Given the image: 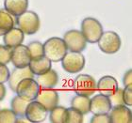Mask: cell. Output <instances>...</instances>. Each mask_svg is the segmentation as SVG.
Segmentation results:
<instances>
[{
  "mask_svg": "<svg viewBox=\"0 0 132 123\" xmlns=\"http://www.w3.org/2000/svg\"><path fill=\"white\" fill-rule=\"evenodd\" d=\"M119 88L117 80L113 76L110 75H106V76L101 77L96 83V90L100 94H103L105 96L110 97L113 93L117 90Z\"/></svg>",
  "mask_w": 132,
  "mask_h": 123,
  "instance_id": "15",
  "label": "cell"
},
{
  "mask_svg": "<svg viewBox=\"0 0 132 123\" xmlns=\"http://www.w3.org/2000/svg\"><path fill=\"white\" fill-rule=\"evenodd\" d=\"M28 51L30 54L31 60H37L40 59L43 56H44V44L38 41H31L30 43L28 45Z\"/></svg>",
  "mask_w": 132,
  "mask_h": 123,
  "instance_id": "24",
  "label": "cell"
},
{
  "mask_svg": "<svg viewBox=\"0 0 132 123\" xmlns=\"http://www.w3.org/2000/svg\"><path fill=\"white\" fill-rule=\"evenodd\" d=\"M59 80H60V76L58 72L55 70L50 69L45 73L38 75L36 81L39 84L40 88H54L58 85Z\"/></svg>",
  "mask_w": 132,
  "mask_h": 123,
  "instance_id": "17",
  "label": "cell"
},
{
  "mask_svg": "<svg viewBox=\"0 0 132 123\" xmlns=\"http://www.w3.org/2000/svg\"><path fill=\"white\" fill-rule=\"evenodd\" d=\"M123 100L125 105L127 106L132 105V85L127 86L123 89Z\"/></svg>",
  "mask_w": 132,
  "mask_h": 123,
  "instance_id": "29",
  "label": "cell"
},
{
  "mask_svg": "<svg viewBox=\"0 0 132 123\" xmlns=\"http://www.w3.org/2000/svg\"><path fill=\"white\" fill-rule=\"evenodd\" d=\"M110 102L112 104V106L115 105H122L124 103V100H123V89L122 88H117V90L113 93L112 95L110 96Z\"/></svg>",
  "mask_w": 132,
  "mask_h": 123,
  "instance_id": "28",
  "label": "cell"
},
{
  "mask_svg": "<svg viewBox=\"0 0 132 123\" xmlns=\"http://www.w3.org/2000/svg\"><path fill=\"white\" fill-rule=\"evenodd\" d=\"M61 66L68 73H77L85 67V58L81 52H67L61 59Z\"/></svg>",
  "mask_w": 132,
  "mask_h": 123,
  "instance_id": "6",
  "label": "cell"
},
{
  "mask_svg": "<svg viewBox=\"0 0 132 123\" xmlns=\"http://www.w3.org/2000/svg\"><path fill=\"white\" fill-rule=\"evenodd\" d=\"M91 123H110L109 114H98L91 118Z\"/></svg>",
  "mask_w": 132,
  "mask_h": 123,
  "instance_id": "30",
  "label": "cell"
},
{
  "mask_svg": "<svg viewBox=\"0 0 132 123\" xmlns=\"http://www.w3.org/2000/svg\"><path fill=\"white\" fill-rule=\"evenodd\" d=\"M31 60L30 54L27 45L20 44L12 48L11 56V62L16 68H25L29 65Z\"/></svg>",
  "mask_w": 132,
  "mask_h": 123,
  "instance_id": "10",
  "label": "cell"
},
{
  "mask_svg": "<svg viewBox=\"0 0 132 123\" xmlns=\"http://www.w3.org/2000/svg\"><path fill=\"white\" fill-rule=\"evenodd\" d=\"M11 51L12 48H10L6 45H0V63L7 65L11 62Z\"/></svg>",
  "mask_w": 132,
  "mask_h": 123,
  "instance_id": "27",
  "label": "cell"
},
{
  "mask_svg": "<svg viewBox=\"0 0 132 123\" xmlns=\"http://www.w3.org/2000/svg\"><path fill=\"white\" fill-rule=\"evenodd\" d=\"M34 76L35 75L32 73V71H30L28 66L25 68H16L15 67V69H13L11 72L10 77L7 81L9 84V88L15 93L17 85L21 80L25 79V78H34Z\"/></svg>",
  "mask_w": 132,
  "mask_h": 123,
  "instance_id": "14",
  "label": "cell"
},
{
  "mask_svg": "<svg viewBox=\"0 0 132 123\" xmlns=\"http://www.w3.org/2000/svg\"><path fill=\"white\" fill-rule=\"evenodd\" d=\"M36 101L43 104L47 111H50L59 104L60 101L59 92L54 88H41L38 96L36 97Z\"/></svg>",
  "mask_w": 132,
  "mask_h": 123,
  "instance_id": "11",
  "label": "cell"
},
{
  "mask_svg": "<svg viewBox=\"0 0 132 123\" xmlns=\"http://www.w3.org/2000/svg\"><path fill=\"white\" fill-rule=\"evenodd\" d=\"M24 40H25V34L18 27H12L3 35L4 45L10 48H14L22 44Z\"/></svg>",
  "mask_w": 132,
  "mask_h": 123,
  "instance_id": "16",
  "label": "cell"
},
{
  "mask_svg": "<svg viewBox=\"0 0 132 123\" xmlns=\"http://www.w3.org/2000/svg\"><path fill=\"white\" fill-rule=\"evenodd\" d=\"M83 114L78 110L75 109L73 107L67 108V118L66 123H82L84 120Z\"/></svg>",
  "mask_w": 132,
  "mask_h": 123,
  "instance_id": "25",
  "label": "cell"
},
{
  "mask_svg": "<svg viewBox=\"0 0 132 123\" xmlns=\"http://www.w3.org/2000/svg\"><path fill=\"white\" fill-rule=\"evenodd\" d=\"M74 91L77 95L91 97L96 92V81L89 74H79L74 81Z\"/></svg>",
  "mask_w": 132,
  "mask_h": 123,
  "instance_id": "5",
  "label": "cell"
},
{
  "mask_svg": "<svg viewBox=\"0 0 132 123\" xmlns=\"http://www.w3.org/2000/svg\"><path fill=\"white\" fill-rule=\"evenodd\" d=\"M15 25V20L13 16L10 14L5 8L0 10V29L3 31H7L14 27Z\"/></svg>",
  "mask_w": 132,
  "mask_h": 123,
  "instance_id": "23",
  "label": "cell"
},
{
  "mask_svg": "<svg viewBox=\"0 0 132 123\" xmlns=\"http://www.w3.org/2000/svg\"><path fill=\"white\" fill-rule=\"evenodd\" d=\"M112 107L110 97L103 94L94 95L90 101V112L94 115L98 114H109Z\"/></svg>",
  "mask_w": 132,
  "mask_h": 123,
  "instance_id": "12",
  "label": "cell"
},
{
  "mask_svg": "<svg viewBox=\"0 0 132 123\" xmlns=\"http://www.w3.org/2000/svg\"><path fill=\"white\" fill-rule=\"evenodd\" d=\"M28 67L32 71V73L38 76V75L45 73L50 69H52V62L46 56H43L37 60H30Z\"/></svg>",
  "mask_w": 132,
  "mask_h": 123,
  "instance_id": "19",
  "label": "cell"
},
{
  "mask_svg": "<svg viewBox=\"0 0 132 123\" xmlns=\"http://www.w3.org/2000/svg\"><path fill=\"white\" fill-rule=\"evenodd\" d=\"M5 33H6V31H3V30H1V29H0V36H3Z\"/></svg>",
  "mask_w": 132,
  "mask_h": 123,
  "instance_id": "35",
  "label": "cell"
},
{
  "mask_svg": "<svg viewBox=\"0 0 132 123\" xmlns=\"http://www.w3.org/2000/svg\"><path fill=\"white\" fill-rule=\"evenodd\" d=\"M10 74L11 72H10V70L7 67V65L0 63V83L4 84L7 82L10 77Z\"/></svg>",
  "mask_w": 132,
  "mask_h": 123,
  "instance_id": "31",
  "label": "cell"
},
{
  "mask_svg": "<svg viewBox=\"0 0 132 123\" xmlns=\"http://www.w3.org/2000/svg\"><path fill=\"white\" fill-rule=\"evenodd\" d=\"M28 0H4L5 10L13 17L18 16L28 11Z\"/></svg>",
  "mask_w": 132,
  "mask_h": 123,
  "instance_id": "18",
  "label": "cell"
},
{
  "mask_svg": "<svg viewBox=\"0 0 132 123\" xmlns=\"http://www.w3.org/2000/svg\"><path fill=\"white\" fill-rule=\"evenodd\" d=\"M49 120L52 123H66L67 118V108L57 105L50 110Z\"/></svg>",
  "mask_w": 132,
  "mask_h": 123,
  "instance_id": "22",
  "label": "cell"
},
{
  "mask_svg": "<svg viewBox=\"0 0 132 123\" xmlns=\"http://www.w3.org/2000/svg\"><path fill=\"white\" fill-rule=\"evenodd\" d=\"M62 40L65 42L68 51L72 52H82L87 46V41L84 36L82 35L81 31L77 29L67 31L63 35Z\"/></svg>",
  "mask_w": 132,
  "mask_h": 123,
  "instance_id": "8",
  "label": "cell"
},
{
  "mask_svg": "<svg viewBox=\"0 0 132 123\" xmlns=\"http://www.w3.org/2000/svg\"><path fill=\"white\" fill-rule=\"evenodd\" d=\"M16 122L17 123H24V122H29V121H28V118L24 116V117H19V118H17Z\"/></svg>",
  "mask_w": 132,
  "mask_h": 123,
  "instance_id": "34",
  "label": "cell"
},
{
  "mask_svg": "<svg viewBox=\"0 0 132 123\" xmlns=\"http://www.w3.org/2000/svg\"><path fill=\"white\" fill-rule=\"evenodd\" d=\"M109 116L110 123H130L132 121L131 111L125 104L112 106Z\"/></svg>",
  "mask_w": 132,
  "mask_h": 123,
  "instance_id": "13",
  "label": "cell"
},
{
  "mask_svg": "<svg viewBox=\"0 0 132 123\" xmlns=\"http://www.w3.org/2000/svg\"><path fill=\"white\" fill-rule=\"evenodd\" d=\"M17 116L11 109H0V123H16Z\"/></svg>",
  "mask_w": 132,
  "mask_h": 123,
  "instance_id": "26",
  "label": "cell"
},
{
  "mask_svg": "<svg viewBox=\"0 0 132 123\" xmlns=\"http://www.w3.org/2000/svg\"><path fill=\"white\" fill-rule=\"evenodd\" d=\"M67 52L68 49L64 41L58 37L48 39L44 43V56H46L51 62L61 61Z\"/></svg>",
  "mask_w": 132,
  "mask_h": 123,
  "instance_id": "1",
  "label": "cell"
},
{
  "mask_svg": "<svg viewBox=\"0 0 132 123\" xmlns=\"http://www.w3.org/2000/svg\"><path fill=\"white\" fill-rule=\"evenodd\" d=\"M6 94H7V90H6V87L4 86V84L0 83V101L4 100Z\"/></svg>",
  "mask_w": 132,
  "mask_h": 123,
  "instance_id": "33",
  "label": "cell"
},
{
  "mask_svg": "<svg viewBox=\"0 0 132 123\" xmlns=\"http://www.w3.org/2000/svg\"><path fill=\"white\" fill-rule=\"evenodd\" d=\"M18 28L26 35H34L38 32L41 26V21L39 15L32 11H26L15 18Z\"/></svg>",
  "mask_w": 132,
  "mask_h": 123,
  "instance_id": "2",
  "label": "cell"
},
{
  "mask_svg": "<svg viewBox=\"0 0 132 123\" xmlns=\"http://www.w3.org/2000/svg\"><path fill=\"white\" fill-rule=\"evenodd\" d=\"M103 26L98 20L86 17L81 22V33L89 43H96L103 34Z\"/></svg>",
  "mask_w": 132,
  "mask_h": 123,
  "instance_id": "3",
  "label": "cell"
},
{
  "mask_svg": "<svg viewBox=\"0 0 132 123\" xmlns=\"http://www.w3.org/2000/svg\"><path fill=\"white\" fill-rule=\"evenodd\" d=\"M28 103H29V101H27V100H24V99H22L18 95L14 96L11 102V110L17 116V118L24 117L26 114V109H27V106L28 105Z\"/></svg>",
  "mask_w": 132,
  "mask_h": 123,
  "instance_id": "21",
  "label": "cell"
},
{
  "mask_svg": "<svg viewBox=\"0 0 132 123\" xmlns=\"http://www.w3.org/2000/svg\"><path fill=\"white\" fill-rule=\"evenodd\" d=\"M41 88L34 78H25L21 80L15 89L16 95L28 101L36 100Z\"/></svg>",
  "mask_w": 132,
  "mask_h": 123,
  "instance_id": "7",
  "label": "cell"
},
{
  "mask_svg": "<svg viewBox=\"0 0 132 123\" xmlns=\"http://www.w3.org/2000/svg\"><path fill=\"white\" fill-rule=\"evenodd\" d=\"M47 114H48V111L46 110V108L39 101L34 100L29 101L28 105L27 106L25 117L28 118L29 122L40 123L45 120Z\"/></svg>",
  "mask_w": 132,
  "mask_h": 123,
  "instance_id": "9",
  "label": "cell"
},
{
  "mask_svg": "<svg viewBox=\"0 0 132 123\" xmlns=\"http://www.w3.org/2000/svg\"><path fill=\"white\" fill-rule=\"evenodd\" d=\"M97 43H98V47L101 50V52L108 54V55H112L120 50L122 41L119 35L116 32L106 31V32H103Z\"/></svg>",
  "mask_w": 132,
  "mask_h": 123,
  "instance_id": "4",
  "label": "cell"
},
{
  "mask_svg": "<svg viewBox=\"0 0 132 123\" xmlns=\"http://www.w3.org/2000/svg\"><path fill=\"white\" fill-rule=\"evenodd\" d=\"M90 101L91 98L88 96L77 95L72 99L71 107L78 110L83 115H86L90 112Z\"/></svg>",
  "mask_w": 132,
  "mask_h": 123,
  "instance_id": "20",
  "label": "cell"
},
{
  "mask_svg": "<svg viewBox=\"0 0 132 123\" xmlns=\"http://www.w3.org/2000/svg\"><path fill=\"white\" fill-rule=\"evenodd\" d=\"M123 84H124L125 87L132 85V71L131 70H128V71H126V73L124 74V77H123Z\"/></svg>",
  "mask_w": 132,
  "mask_h": 123,
  "instance_id": "32",
  "label": "cell"
}]
</instances>
